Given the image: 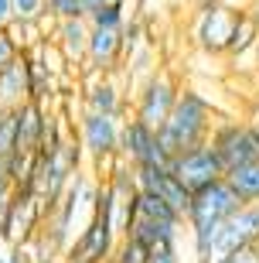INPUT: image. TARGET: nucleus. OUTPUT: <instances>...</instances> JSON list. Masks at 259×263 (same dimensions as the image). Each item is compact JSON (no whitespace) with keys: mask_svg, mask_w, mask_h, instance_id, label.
Wrapping results in <instances>:
<instances>
[{"mask_svg":"<svg viewBox=\"0 0 259 263\" xmlns=\"http://www.w3.org/2000/svg\"><path fill=\"white\" fill-rule=\"evenodd\" d=\"M215 106L198 92V89H181L177 92V103H174L171 117L161 123L157 130V140L167 154H181L188 147H198L211 137V127H215Z\"/></svg>","mask_w":259,"mask_h":263,"instance_id":"f257e3e1","label":"nucleus"},{"mask_svg":"<svg viewBox=\"0 0 259 263\" xmlns=\"http://www.w3.org/2000/svg\"><path fill=\"white\" fill-rule=\"evenodd\" d=\"M256 236H259V202L239 205L229 219H222V222H215V226L188 229L194 263H215V260H222V256H229L232 250L252 243Z\"/></svg>","mask_w":259,"mask_h":263,"instance_id":"f03ea898","label":"nucleus"},{"mask_svg":"<svg viewBox=\"0 0 259 263\" xmlns=\"http://www.w3.org/2000/svg\"><path fill=\"white\" fill-rule=\"evenodd\" d=\"M208 144L222 161L225 175L259 157V134L252 127V120H215Z\"/></svg>","mask_w":259,"mask_h":263,"instance_id":"7ed1b4c3","label":"nucleus"},{"mask_svg":"<svg viewBox=\"0 0 259 263\" xmlns=\"http://www.w3.org/2000/svg\"><path fill=\"white\" fill-rule=\"evenodd\" d=\"M116 246H119V236H116L113 222H109V212L96 198V212L82 226V233L68 243L62 263H109L116 253Z\"/></svg>","mask_w":259,"mask_h":263,"instance_id":"20e7f679","label":"nucleus"},{"mask_svg":"<svg viewBox=\"0 0 259 263\" xmlns=\"http://www.w3.org/2000/svg\"><path fill=\"white\" fill-rule=\"evenodd\" d=\"M45 215H48V205H45V198L38 192L14 188V195L0 209V239L7 246L24 243L28 236H34L45 226Z\"/></svg>","mask_w":259,"mask_h":263,"instance_id":"39448f33","label":"nucleus"},{"mask_svg":"<svg viewBox=\"0 0 259 263\" xmlns=\"http://www.w3.org/2000/svg\"><path fill=\"white\" fill-rule=\"evenodd\" d=\"M239 14H242V4H222V7L194 10V21H191V41H194V48L205 51L208 59H225Z\"/></svg>","mask_w":259,"mask_h":263,"instance_id":"423d86ee","label":"nucleus"},{"mask_svg":"<svg viewBox=\"0 0 259 263\" xmlns=\"http://www.w3.org/2000/svg\"><path fill=\"white\" fill-rule=\"evenodd\" d=\"M239 205H246L239 198V192L229 185V178H215L205 188L191 192V205H188V215H184V226L188 229H202V226H215L222 219H229Z\"/></svg>","mask_w":259,"mask_h":263,"instance_id":"0eeeda50","label":"nucleus"},{"mask_svg":"<svg viewBox=\"0 0 259 263\" xmlns=\"http://www.w3.org/2000/svg\"><path fill=\"white\" fill-rule=\"evenodd\" d=\"M177 92H181V86H177V79H174L171 72H164V68L150 72V76L140 82V89H136L133 117L144 120L147 127L161 130V123L171 117L174 103H177Z\"/></svg>","mask_w":259,"mask_h":263,"instance_id":"6e6552de","label":"nucleus"},{"mask_svg":"<svg viewBox=\"0 0 259 263\" xmlns=\"http://www.w3.org/2000/svg\"><path fill=\"white\" fill-rule=\"evenodd\" d=\"M119 157L130 167H144V164H171V154L161 147L157 130L147 127L144 120H123L119 127Z\"/></svg>","mask_w":259,"mask_h":263,"instance_id":"1a4fd4ad","label":"nucleus"},{"mask_svg":"<svg viewBox=\"0 0 259 263\" xmlns=\"http://www.w3.org/2000/svg\"><path fill=\"white\" fill-rule=\"evenodd\" d=\"M119 127H123V117H116V113H82L78 144L86 151L89 164L119 151Z\"/></svg>","mask_w":259,"mask_h":263,"instance_id":"9d476101","label":"nucleus"},{"mask_svg":"<svg viewBox=\"0 0 259 263\" xmlns=\"http://www.w3.org/2000/svg\"><path fill=\"white\" fill-rule=\"evenodd\" d=\"M171 171L184 181L188 192H198V188H205L208 181H215V178H225V167H222V161L215 157V151H211L208 140L198 144V147H188V151H181V154H174L171 157Z\"/></svg>","mask_w":259,"mask_h":263,"instance_id":"9b49d317","label":"nucleus"},{"mask_svg":"<svg viewBox=\"0 0 259 263\" xmlns=\"http://www.w3.org/2000/svg\"><path fill=\"white\" fill-rule=\"evenodd\" d=\"M133 178H136V188H140V192H150V195L164 198L174 212L188 215L191 192H188V188H184V181L171 171V164H144V167H133Z\"/></svg>","mask_w":259,"mask_h":263,"instance_id":"f8f14e48","label":"nucleus"},{"mask_svg":"<svg viewBox=\"0 0 259 263\" xmlns=\"http://www.w3.org/2000/svg\"><path fill=\"white\" fill-rule=\"evenodd\" d=\"M126 59V34L123 28H92L89 24V48L86 65L92 72H113Z\"/></svg>","mask_w":259,"mask_h":263,"instance_id":"ddd939ff","label":"nucleus"},{"mask_svg":"<svg viewBox=\"0 0 259 263\" xmlns=\"http://www.w3.org/2000/svg\"><path fill=\"white\" fill-rule=\"evenodd\" d=\"M14 113H17V151H24V154H41V147H45V123H48L45 103L24 99Z\"/></svg>","mask_w":259,"mask_h":263,"instance_id":"4468645a","label":"nucleus"},{"mask_svg":"<svg viewBox=\"0 0 259 263\" xmlns=\"http://www.w3.org/2000/svg\"><path fill=\"white\" fill-rule=\"evenodd\" d=\"M51 45L62 51V59H65V62H72V65H82V62H86V48H89V21H86V17L55 21Z\"/></svg>","mask_w":259,"mask_h":263,"instance_id":"2eb2a0df","label":"nucleus"},{"mask_svg":"<svg viewBox=\"0 0 259 263\" xmlns=\"http://www.w3.org/2000/svg\"><path fill=\"white\" fill-rule=\"evenodd\" d=\"M82 109H86V113H116V117L126 113L123 89L109 79V72H96V82L86 86V92H82Z\"/></svg>","mask_w":259,"mask_h":263,"instance_id":"dca6fc26","label":"nucleus"},{"mask_svg":"<svg viewBox=\"0 0 259 263\" xmlns=\"http://www.w3.org/2000/svg\"><path fill=\"white\" fill-rule=\"evenodd\" d=\"M188 229L184 222H167V219H150V215H133V222L126 229V236L140 239L144 246H157V243H181V233Z\"/></svg>","mask_w":259,"mask_h":263,"instance_id":"f3484780","label":"nucleus"},{"mask_svg":"<svg viewBox=\"0 0 259 263\" xmlns=\"http://www.w3.org/2000/svg\"><path fill=\"white\" fill-rule=\"evenodd\" d=\"M28 99V55L0 72V109H17Z\"/></svg>","mask_w":259,"mask_h":263,"instance_id":"a211bd4d","label":"nucleus"},{"mask_svg":"<svg viewBox=\"0 0 259 263\" xmlns=\"http://www.w3.org/2000/svg\"><path fill=\"white\" fill-rule=\"evenodd\" d=\"M256 41H259V21L249 14V7L242 4V14L235 21V31H232V41H229V51L225 59L232 62H249L252 51H256Z\"/></svg>","mask_w":259,"mask_h":263,"instance_id":"6ab92c4d","label":"nucleus"},{"mask_svg":"<svg viewBox=\"0 0 259 263\" xmlns=\"http://www.w3.org/2000/svg\"><path fill=\"white\" fill-rule=\"evenodd\" d=\"M24 55H28V99L48 103L55 92V68H48L34 51H24Z\"/></svg>","mask_w":259,"mask_h":263,"instance_id":"aec40b11","label":"nucleus"},{"mask_svg":"<svg viewBox=\"0 0 259 263\" xmlns=\"http://www.w3.org/2000/svg\"><path fill=\"white\" fill-rule=\"evenodd\" d=\"M229 185L239 192L242 202H259V157L256 161H249V164L235 167V171H229Z\"/></svg>","mask_w":259,"mask_h":263,"instance_id":"412c9836","label":"nucleus"},{"mask_svg":"<svg viewBox=\"0 0 259 263\" xmlns=\"http://www.w3.org/2000/svg\"><path fill=\"white\" fill-rule=\"evenodd\" d=\"M126 7H130V0H103L96 10L86 14V21L92 28H123L126 24Z\"/></svg>","mask_w":259,"mask_h":263,"instance_id":"4be33fe9","label":"nucleus"},{"mask_svg":"<svg viewBox=\"0 0 259 263\" xmlns=\"http://www.w3.org/2000/svg\"><path fill=\"white\" fill-rule=\"evenodd\" d=\"M17 151V113L4 109L0 113V157H10Z\"/></svg>","mask_w":259,"mask_h":263,"instance_id":"5701e85b","label":"nucleus"},{"mask_svg":"<svg viewBox=\"0 0 259 263\" xmlns=\"http://www.w3.org/2000/svg\"><path fill=\"white\" fill-rule=\"evenodd\" d=\"M109 263H147V246L140 239H133V236H123Z\"/></svg>","mask_w":259,"mask_h":263,"instance_id":"b1692460","label":"nucleus"},{"mask_svg":"<svg viewBox=\"0 0 259 263\" xmlns=\"http://www.w3.org/2000/svg\"><path fill=\"white\" fill-rule=\"evenodd\" d=\"M45 17L51 21H68V17H86V10H82V4L78 0H45Z\"/></svg>","mask_w":259,"mask_h":263,"instance_id":"393cba45","label":"nucleus"},{"mask_svg":"<svg viewBox=\"0 0 259 263\" xmlns=\"http://www.w3.org/2000/svg\"><path fill=\"white\" fill-rule=\"evenodd\" d=\"M14 21H45V0H10Z\"/></svg>","mask_w":259,"mask_h":263,"instance_id":"a878e982","label":"nucleus"},{"mask_svg":"<svg viewBox=\"0 0 259 263\" xmlns=\"http://www.w3.org/2000/svg\"><path fill=\"white\" fill-rule=\"evenodd\" d=\"M21 55H24V48H21L17 41L10 38V31H7V28H0V72H4L7 65H14Z\"/></svg>","mask_w":259,"mask_h":263,"instance_id":"bb28decb","label":"nucleus"},{"mask_svg":"<svg viewBox=\"0 0 259 263\" xmlns=\"http://www.w3.org/2000/svg\"><path fill=\"white\" fill-rule=\"evenodd\" d=\"M147 263H181L177 243H157V246H147Z\"/></svg>","mask_w":259,"mask_h":263,"instance_id":"cd10ccee","label":"nucleus"},{"mask_svg":"<svg viewBox=\"0 0 259 263\" xmlns=\"http://www.w3.org/2000/svg\"><path fill=\"white\" fill-rule=\"evenodd\" d=\"M215 263H259V236L252 239V243L239 246V250H232L229 256H222V260H215Z\"/></svg>","mask_w":259,"mask_h":263,"instance_id":"c85d7f7f","label":"nucleus"},{"mask_svg":"<svg viewBox=\"0 0 259 263\" xmlns=\"http://www.w3.org/2000/svg\"><path fill=\"white\" fill-rule=\"evenodd\" d=\"M14 175H10V157H0V209L7 205V198L14 195Z\"/></svg>","mask_w":259,"mask_h":263,"instance_id":"c756f323","label":"nucleus"},{"mask_svg":"<svg viewBox=\"0 0 259 263\" xmlns=\"http://www.w3.org/2000/svg\"><path fill=\"white\" fill-rule=\"evenodd\" d=\"M191 10H205V7H222V4H246V0H188Z\"/></svg>","mask_w":259,"mask_h":263,"instance_id":"7c9ffc66","label":"nucleus"},{"mask_svg":"<svg viewBox=\"0 0 259 263\" xmlns=\"http://www.w3.org/2000/svg\"><path fill=\"white\" fill-rule=\"evenodd\" d=\"M14 17V7H10V0H0V28Z\"/></svg>","mask_w":259,"mask_h":263,"instance_id":"2f4dec72","label":"nucleus"},{"mask_svg":"<svg viewBox=\"0 0 259 263\" xmlns=\"http://www.w3.org/2000/svg\"><path fill=\"white\" fill-rule=\"evenodd\" d=\"M78 4H82V10H86V14H89V10H96L99 4H103V0H78Z\"/></svg>","mask_w":259,"mask_h":263,"instance_id":"473e14b6","label":"nucleus"},{"mask_svg":"<svg viewBox=\"0 0 259 263\" xmlns=\"http://www.w3.org/2000/svg\"><path fill=\"white\" fill-rule=\"evenodd\" d=\"M246 7H249V14L259 21V0H246Z\"/></svg>","mask_w":259,"mask_h":263,"instance_id":"72a5a7b5","label":"nucleus"},{"mask_svg":"<svg viewBox=\"0 0 259 263\" xmlns=\"http://www.w3.org/2000/svg\"><path fill=\"white\" fill-rule=\"evenodd\" d=\"M249 65H252V72H259V41H256V51H252V59H249Z\"/></svg>","mask_w":259,"mask_h":263,"instance_id":"f704fd0d","label":"nucleus"},{"mask_svg":"<svg viewBox=\"0 0 259 263\" xmlns=\"http://www.w3.org/2000/svg\"><path fill=\"white\" fill-rule=\"evenodd\" d=\"M252 127H256V134H259V120H252Z\"/></svg>","mask_w":259,"mask_h":263,"instance_id":"c9c22d12","label":"nucleus"},{"mask_svg":"<svg viewBox=\"0 0 259 263\" xmlns=\"http://www.w3.org/2000/svg\"><path fill=\"white\" fill-rule=\"evenodd\" d=\"M0 263H10V260H7V256H0Z\"/></svg>","mask_w":259,"mask_h":263,"instance_id":"e433bc0d","label":"nucleus"},{"mask_svg":"<svg viewBox=\"0 0 259 263\" xmlns=\"http://www.w3.org/2000/svg\"><path fill=\"white\" fill-rule=\"evenodd\" d=\"M252 76H256V82H259V72H252Z\"/></svg>","mask_w":259,"mask_h":263,"instance_id":"4c0bfd02","label":"nucleus"},{"mask_svg":"<svg viewBox=\"0 0 259 263\" xmlns=\"http://www.w3.org/2000/svg\"><path fill=\"white\" fill-rule=\"evenodd\" d=\"M0 113H4V109H0Z\"/></svg>","mask_w":259,"mask_h":263,"instance_id":"58836bf2","label":"nucleus"}]
</instances>
